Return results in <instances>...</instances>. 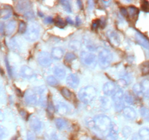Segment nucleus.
I'll list each match as a JSON object with an SVG mask.
<instances>
[{"mask_svg":"<svg viewBox=\"0 0 149 140\" xmlns=\"http://www.w3.org/2000/svg\"><path fill=\"white\" fill-rule=\"evenodd\" d=\"M87 123L90 128L95 129L102 135L107 136L111 126L112 122L107 115H98L87 121Z\"/></svg>","mask_w":149,"mask_h":140,"instance_id":"1","label":"nucleus"},{"mask_svg":"<svg viewBox=\"0 0 149 140\" xmlns=\"http://www.w3.org/2000/svg\"><path fill=\"white\" fill-rule=\"evenodd\" d=\"M45 88L44 87H36L29 89L24 96L25 102L29 106H36L45 101Z\"/></svg>","mask_w":149,"mask_h":140,"instance_id":"2","label":"nucleus"},{"mask_svg":"<svg viewBox=\"0 0 149 140\" xmlns=\"http://www.w3.org/2000/svg\"><path fill=\"white\" fill-rule=\"evenodd\" d=\"M97 90L93 86H86L79 90L78 96L79 100L84 104H90L96 97Z\"/></svg>","mask_w":149,"mask_h":140,"instance_id":"3","label":"nucleus"},{"mask_svg":"<svg viewBox=\"0 0 149 140\" xmlns=\"http://www.w3.org/2000/svg\"><path fill=\"white\" fill-rule=\"evenodd\" d=\"M80 58L83 64L90 68H94L98 61V58L93 52L88 51H82L80 54Z\"/></svg>","mask_w":149,"mask_h":140,"instance_id":"4","label":"nucleus"},{"mask_svg":"<svg viewBox=\"0 0 149 140\" xmlns=\"http://www.w3.org/2000/svg\"><path fill=\"white\" fill-rule=\"evenodd\" d=\"M113 60L112 53L107 49H103L98 54V61L102 69L108 68Z\"/></svg>","mask_w":149,"mask_h":140,"instance_id":"5","label":"nucleus"},{"mask_svg":"<svg viewBox=\"0 0 149 140\" xmlns=\"http://www.w3.org/2000/svg\"><path fill=\"white\" fill-rule=\"evenodd\" d=\"M113 97V102L114 104L115 108L117 111H121L125 107H124V97H125V94L122 89H118L116 90V93L112 96Z\"/></svg>","mask_w":149,"mask_h":140,"instance_id":"6","label":"nucleus"},{"mask_svg":"<svg viewBox=\"0 0 149 140\" xmlns=\"http://www.w3.org/2000/svg\"><path fill=\"white\" fill-rule=\"evenodd\" d=\"M40 34L39 27L36 24H32L29 27L26 32L25 33V36L30 42H34L39 38Z\"/></svg>","mask_w":149,"mask_h":140,"instance_id":"7","label":"nucleus"},{"mask_svg":"<svg viewBox=\"0 0 149 140\" xmlns=\"http://www.w3.org/2000/svg\"><path fill=\"white\" fill-rule=\"evenodd\" d=\"M37 61L43 67L49 66L52 64V56L47 52H40L37 55Z\"/></svg>","mask_w":149,"mask_h":140,"instance_id":"8","label":"nucleus"},{"mask_svg":"<svg viewBox=\"0 0 149 140\" xmlns=\"http://www.w3.org/2000/svg\"><path fill=\"white\" fill-rule=\"evenodd\" d=\"M29 124H30L31 128L34 132H39L42 129V123L37 117H31L29 119Z\"/></svg>","mask_w":149,"mask_h":140,"instance_id":"9","label":"nucleus"},{"mask_svg":"<svg viewBox=\"0 0 149 140\" xmlns=\"http://www.w3.org/2000/svg\"><path fill=\"white\" fill-rule=\"evenodd\" d=\"M107 35L109 41H110V42L113 45V46L118 47L120 45V36H119V34L117 32H115V31L111 30L107 32Z\"/></svg>","mask_w":149,"mask_h":140,"instance_id":"10","label":"nucleus"},{"mask_svg":"<svg viewBox=\"0 0 149 140\" xmlns=\"http://www.w3.org/2000/svg\"><path fill=\"white\" fill-rule=\"evenodd\" d=\"M66 83L71 88H77L79 85V78L75 74H70L66 77Z\"/></svg>","mask_w":149,"mask_h":140,"instance_id":"11","label":"nucleus"},{"mask_svg":"<svg viewBox=\"0 0 149 140\" xmlns=\"http://www.w3.org/2000/svg\"><path fill=\"white\" fill-rule=\"evenodd\" d=\"M103 90L104 94L106 96H113L116 92V86L114 83L111 82H108L103 85Z\"/></svg>","mask_w":149,"mask_h":140,"instance_id":"12","label":"nucleus"},{"mask_svg":"<svg viewBox=\"0 0 149 140\" xmlns=\"http://www.w3.org/2000/svg\"><path fill=\"white\" fill-rule=\"evenodd\" d=\"M20 74L25 79H31L34 76V72L31 67L28 66H23L20 68Z\"/></svg>","mask_w":149,"mask_h":140,"instance_id":"13","label":"nucleus"},{"mask_svg":"<svg viewBox=\"0 0 149 140\" xmlns=\"http://www.w3.org/2000/svg\"><path fill=\"white\" fill-rule=\"evenodd\" d=\"M55 108H56L57 112L62 115H68V114L70 113V111H71L69 106L67 104L61 102L57 103Z\"/></svg>","mask_w":149,"mask_h":140,"instance_id":"14","label":"nucleus"},{"mask_svg":"<svg viewBox=\"0 0 149 140\" xmlns=\"http://www.w3.org/2000/svg\"><path fill=\"white\" fill-rule=\"evenodd\" d=\"M122 113L127 119L130 120H133L137 117L136 112L131 106H126V107L124 108L123 110H122Z\"/></svg>","mask_w":149,"mask_h":140,"instance_id":"15","label":"nucleus"},{"mask_svg":"<svg viewBox=\"0 0 149 140\" xmlns=\"http://www.w3.org/2000/svg\"><path fill=\"white\" fill-rule=\"evenodd\" d=\"M135 40L140 45L146 49H149V40L142 34L137 32L135 34Z\"/></svg>","mask_w":149,"mask_h":140,"instance_id":"16","label":"nucleus"},{"mask_svg":"<svg viewBox=\"0 0 149 140\" xmlns=\"http://www.w3.org/2000/svg\"><path fill=\"white\" fill-rule=\"evenodd\" d=\"M118 134H119V128L115 123H112L109 132L107 136L108 140H116L118 138Z\"/></svg>","mask_w":149,"mask_h":140,"instance_id":"17","label":"nucleus"},{"mask_svg":"<svg viewBox=\"0 0 149 140\" xmlns=\"http://www.w3.org/2000/svg\"><path fill=\"white\" fill-rule=\"evenodd\" d=\"M64 50L60 47H55L52 49L51 51V56L55 60H61L63 57Z\"/></svg>","mask_w":149,"mask_h":140,"instance_id":"18","label":"nucleus"},{"mask_svg":"<svg viewBox=\"0 0 149 140\" xmlns=\"http://www.w3.org/2000/svg\"><path fill=\"white\" fill-rule=\"evenodd\" d=\"M30 4L31 3L29 2V1H19V2L17 3L16 7H17V10H18L19 12L23 13V14H24V13H26L27 11L31 10Z\"/></svg>","mask_w":149,"mask_h":140,"instance_id":"19","label":"nucleus"},{"mask_svg":"<svg viewBox=\"0 0 149 140\" xmlns=\"http://www.w3.org/2000/svg\"><path fill=\"white\" fill-rule=\"evenodd\" d=\"M16 29V22L15 20H10L6 24L5 29H4V32L7 36L13 34V32H15Z\"/></svg>","mask_w":149,"mask_h":140,"instance_id":"20","label":"nucleus"},{"mask_svg":"<svg viewBox=\"0 0 149 140\" xmlns=\"http://www.w3.org/2000/svg\"><path fill=\"white\" fill-rule=\"evenodd\" d=\"M55 123L58 130H65L68 127V122L63 118H58Z\"/></svg>","mask_w":149,"mask_h":140,"instance_id":"21","label":"nucleus"},{"mask_svg":"<svg viewBox=\"0 0 149 140\" xmlns=\"http://www.w3.org/2000/svg\"><path fill=\"white\" fill-rule=\"evenodd\" d=\"M54 74L59 80H63L66 76V71L63 67L56 66L54 69Z\"/></svg>","mask_w":149,"mask_h":140,"instance_id":"22","label":"nucleus"},{"mask_svg":"<svg viewBox=\"0 0 149 140\" xmlns=\"http://www.w3.org/2000/svg\"><path fill=\"white\" fill-rule=\"evenodd\" d=\"M127 17L134 19L137 18L138 14H139V10L134 6H130L127 8Z\"/></svg>","mask_w":149,"mask_h":140,"instance_id":"23","label":"nucleus"},{"mask_svg":"<svg viewBox=\"0 0 149 140\" xmlns=\"http://www.w3.org/2000/svg\"><path fill=\"white\" fill-rule=\"evenodd\" d=\"M142 87V93L146 98H149V80H144L141 83Z\"/></svg>","mask_w":149,"mask_h":140,"instance_id":"24","label":"nucleus"},{"mask_svg":"<svg viewBox=\"0 0 149 140\" xmlns=\"http://www.w3.org/2000/svg\"><path fill=\"white\" fill-rule=\"evenodd\" d=\"M138 136H139L141 140H149V128H141L138 131Z\"/></svg>","mask_w":149,"mask_h":140,"instance_id":"25","label":"nucleus"},{"mask_svg":"<svg viewBox=\"0 0 149 140\" xmlns=\"http://www.w3.org/2000/svg\"><path fill=\"white\" fill-rule=\"evenodd\" d=\"M61 93L65 99L67 100H72L73 99V93L69 89L66 88H63L61 90Z\"/></svg>","mask_w":149,"mask_h":140,"instance_id":"26","label":"nucleus"},{"mask_svg":"<svg viewBox=\"0 0 149 140\" xmlns=\"http://www.w3.org/2000/svg\"><path fill=\"white\" fill-rule=\"evenodd\" d=\"M11 10H8V9H4V10H0V18L5 20V19H8L9 18L11 17Z\"/></svg>","mask_w":149,"mask_h":140,"instance_id":"27","label":"nucleus"},{"mask_svg":"<svg viewBox=\"0 0 149 140\" xmlns=\"http://www.w3.org/2000/svg\"><path fill=\"white\" fill-rule=\"evenodd\" d=\"M100 104H101V106H103V108H104V109H108L111 107V103L107 98L100 97Z\"/></svg>","mask_w":149,"mask_h":140,"instance_id":"28","label":"nucleus"},{"mask_svg":"<svg viewBox=\"0 0 149 140\" xmlns=\"http://www.w3.org/2000/svg\"><path fill=\"white\" fill-rule=\"evenodd\" d=\"M65 61L67 63H71L74 61H75L77 59V55L74 53V52H68V53L65 54Z\"/></svg>","mask_w":149,"mask_h":140,"instance_id":"29","label":"nucleus"},{"mask_svg":"<svg viewBox=\"0 0 149 140\" xmlns=\"http://www.w3.org/2000/svg\"><path fill=\"white\" fill-rule=\"evenodd\" d=\"M47 82L49 85L53 86V87L57 86L58 85V80L54 76H49V77H47Z\"/></svg>","mask_w":149,"mask_h":140,"instance_id":"30","label":"nucleus"},{"mask_svg":"<svg viewBox=\"0 0 149 140\" xmlns=\"http://www.w3.org/2000/svg\"><path fill=\"white\" fill-rule=\"evenodd\" d=\"M54 23L56 25V26H58V28H61V29L64 28L65 26V25H66L65 22L64 21L61 17H57L54 20Z\"/></svg>","mask_w":149,"mask_h":140,"instance_id":"31","label":"nucleus"},{"mask_svg":"<svg viewBox=\"0 0 149 140\" xmlns=\"http://www.w3.org/2000/svg\"><path fill=\"white\" fill-rule=\"evenodd\" d=\"M141 115L145 120L149 122V109L146 107H142L141 109Z\"/></svg>","mask_w":149,"mask_h":140,"instance_id":"32","label":"nucleus"},{"mask_svg":"<svg viewBox=\"0 0 149 140\" xmlns=\"http://www.w3.org/2000/svg\"><path fill=\"white\" fill-rule=\"evenodd\" d=\"M47 114L49 115V117H52L53 115L54 111H55V108H54L53 104H52V101L49 99L47 102Z\"/></svg>","mask_w":149,"mask_h":140,"instance_id":"33","label":"nucleus"},{"mask_svg":"<svg viewBox=\"0 0 149 140\" xmlns=\"http://www.w3.org/2000/svg\"><path fill=\"white\" fill-rule=\"evenodd\" d=\"M61 4L62 5L63 8L67 12V13H71L72 12V9H71V3L68 1H61Z\"/></svg>","mask_w":149,"mask_h":140,"instance_id":"34","label":"nucleus"},{"mask_svg":"<svg viewBox=\"0 0 149 140\" xmlns=\"http://www.w3.org/2000/svg\"><path fill=\"white\" fill-rule=\"evenodd\" d=\"M141 69L143 75H146V74H149V61H146V62L143 63Z\"/></svg>","mask_w":149,"mask_h":140,"instance_id":"35","label":"nucleus"},{"mask_svg":"<svg viewBox=\"0 0 149 140\" xmlns=\"http://www.w3.org/2000/svg\"><path fill=\"white\" fill-rule=\"evenodd\" d=\"M26 31H27V25H26V23L23 21H20L18 26V32L20 34H24L26 33Z\"/></svg>","mask_w":149,"mask_h":140,"instance_id":"36","label":"nucleus"},{"mask_svg":"<svg viewBox=\"0 0 149 140\" xmlns=\"http://www.w3.org/2000/svg\"><path fill=\"white\" fill-rule=\"evenodd\" d=\"M69 46L71 49L73 50H77L80 48L81 47V43H80L79 41L77 40H74V41H71L69 44Z\"/></svg>","mask_w":149,"mask_h":140,"instance_id":"37","label":"nucleus"},{"mask_svg":"<svg viewBox=\"0 0 149 140\" xmlns=\"http://www.w3.org/2000/svg\"><path fill=\"white\" fill-rule=\"evenodd\" d=\"M131 132H132V129L129 126H125L122 129V134L125 138H128L131 134Z\"/></svg>","mask_w":149,"mask_h":140,"instance_id":"38","label":"nucleus"},{"mask_svg":"<svg viewBox=\"0 0 149 140\" xmlns=\"http://www.w3.org/2000/svg\"><path fill=\"white\" fill-rule=\"evenodd\" d=\"M133 90L135 93H137V94H143L142 87H141V83H137V84H135L133 87Z\"/></svg>","mask_w":149,"mask_h":140,"instance_id":"39","label":"nucleus"},{"mask_svg":"<svg viewBox=\"0 0 149 140\" xmlns=\"http://www.w3.org/2000/svg\"><path fill=\"white\" fill-rule=\"evenodd\" d=\"M23 15H24V17L26 18H27L28 20H31V19H33V18L35 17L34 13H33L32 10H29V11H27L26 13H25L24 14H23Z\"/></svg>","mask_w":149,"mask_h":140,"instance_id":"40","label":"nucleus"},{"mask_svg":"<svg viewBox=\"0 0 149 140\" xmlns=\"http://www.w3.org/2000/svg\"><path fill=\"white\" fill-rule=\"evenodd\" d=\"M124 99H125V102L128 104H132L134 102L133 97H132L130 94H129V93H127L126 95H125Z\"/></svg>","mask_w":149,"mask_h":140,"instance_id":"41","label":"nucleus"},{"mask_svg":"<svg viewBox=\"0 0 149 140\" xmlns=\"http://www.w3.org/2000/svg\"><path fill=\"white\" fill-rule=\"evenodd\" d=\"M117 84L122 88H125L127 85V82L125 79H119L117 81Z\"/></svg>","mask_w":149,"mask_h":140,"instance_id":"42","label":"nucleus"},{"mask_svg":"<svg viewBox=\"0 0 149 140\" xmlns=\"http://www.w3.org/2000/svg\"><path fill=\"white\" fill-rule=\"evenodd\" d=\"M142 9L146 13H149V2L147 1H144L142 4Z\"/></svg>","mask_w":149,"mask_h":140,"instance_id":"43","label":"nucleus"},{"mask_svg":"<svg viewBox=\"0 0 149 140\" xmlns=\"http://www.w3.org/2000/svg\"><path fill=\"white\" fill-rule=\"evenodd\" d=\"M27 140H36V135L32 131H29L27 133Z\"/></svg>","mask_w":149,"mask_h":140,"instance_id":"44","label":"nucleus"},{"mask_svg":"<svg viewBox=\"0 0 149 140\" xmlns=\"http://www.w3.org/2000/svg\"><path fill=\"white\" fill-rule=\"evenodd\" d=\"M6 136H7L6 130L4 129V128H3V127H1V125H0V140L4 139Z\"/></svg>","mask_w":149,"mask_h":140,"instance_id":"45","label":"nucleus"},{"mask_svg":"<svg viewBox=\"0 0 149 140\" xmlns=\"http://www.w3.org/2000/svg\"><path fill=\"white\" fill-rule=\"evenodd\" d=\"M100 20H97L95 22H93V25H92V28H93V29H97V28L100 26Z\"/></svg>","mask_w":149,"mask_h":140,"instance_id":"46","label":"nucleus"},{"mask_svg":"<svg viewBox=\"0 0 149 140\" xmlns=\"http://www.w3.org/2000/svg\"><path fill=\"white\" fill-rule=\"evenodd\" d=\"M121 13H122V14L124 16L127 17V10L126 8H124V7L121 8Z\"/></svg>","mask_w":149,"mask_h":140,"instance_id":"47","label":"nucleus"},{"mask_svg":"<svg viewBox=\"0 0 149 140\" xmlns=\"http://www.w3.org/2000/svg\"><path fill=\"white\" fill-rule=\"evenodd\" d=\"M53 21H54V20L51 17L46 18H45V23H52Z\"/></svg>","mask_w":149,"mask_h":140,"instance_id":"48","label":"nucleus"},{"mask_svg":"<svg viewBox=\"0 0 149 140\" xmlns=\"http://www.w3.org/2000/svg\"><path fill=\"white\" fill-rule=\"evenodd\" d=\"M6 61V65H7V71H8V72H9V74H10V75L11 76L12 75V73H11V69H10V65H9V63H8V61H7V59H6L5 60Z\"/></svg>","mask_w":149,"mask_h":140,"instance_id":"49","label":"nucleus"},{"mask_svg":"<svg viewBox=\"0 0 149 140\" xmlns=\"http://www.w3.org/2000/svg\"><path fill=\"white\" fill-rule=\"evenodd\" d=\"M51 139L52 140H60L59 138L58 137V136H57V134H53L51 135Z\"/></svg>","mask_w":149,"mask_h":140,"instance_id":"50","label":"nucleus"},{"mask_svg":"<svg viewBox=\"0 0 149 140\" xmlns=\"http://www.w3.org/2000/svg\"><path fill=\"white\" fill-rule=\"evenodd\" d=\"M66 20H67V22H68V23H71V24H74V20H73L72 19H71V17H68V18H67Z\"/></svg>","mask_w":149,"mask_h":140,"instance_id":"51","label":"nucleus"},{"mask_svg":"<svg viewBox=\"0 0 149 140\" xmlns=\"http://www.w3.org/2000/svg\"><path fill=\"white\" fill-rule=\"evenodd\" d=\"M132 140H141V139H140L139 136L138 135H134L133 136H132Z\"/></svg>","mask_w":149,"mask_h":140,"instance_id":"52","label":"nucleus"},{"mask_svg":"<svg viewBox=\"0 0 149 140\" xmlns=\"http://www.w3.org/2000/svg\"><path fill=\"white\" fill-rule=\"evenodd\" d=\"M3 119H4V114H3L2 111L0 109V121L2 120Z\"/></svg>","mask_w":149,"mask_h":140,"instance_id":"53","label":"nucleus"},{"mask_svg":"<svg viewBox=\"0 0 149 140\" xmlns=\"http://www.w3.org/2000/svg\"><path fill=\"white\" fill-rule=\"evenodd\" d=\"M86 140H92V139H86Z\"/></svg>","mask_w":149,"mask_h":140,"instance_id":"54","label":"nucleus"}]
</instances>
